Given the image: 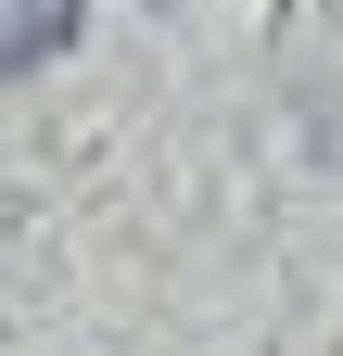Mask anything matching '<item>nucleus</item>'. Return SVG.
<instances>
[{"label":"nucleus","instance_id":"1","mask_svg":"<svg viewBox=\"0 0 343 356\" xmlns=\"http://www.w3.org/2000/svg\"><path fill=\"white\" fill-rule=\"evenodd\" d=\"M76 13H90V0H0V76L51 64L64 38H76Z\"/></svg>","mask_w":343,"mask_h":356}]
</instances>
